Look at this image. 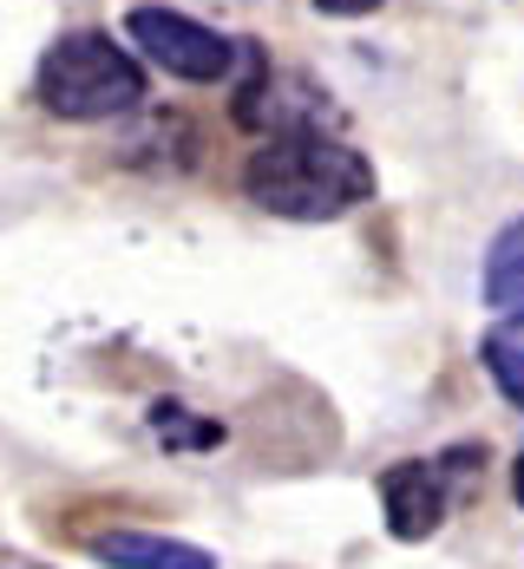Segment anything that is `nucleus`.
I'll list each match as a JSON object with an SVG mask.
<instances>
[{"label":"nucleus","mask_w":524,"mask_h":569,"mask_svg":"<svg viewBox=\"0 0 524 569\" xmlns=\"http://www.w3.org/2000/svg\"><path fill=\"white\" fill-rule=\"evenodd\" d=\"M380 0H315V13H328V20H360V13H374Z\"/></svg>","instance_id":"nucleus-9"},{"label":"nucleus","mask_w":524,"mask_h":569,"mask_svg":"<svg viewBox=\"0 0 524 569\" xmlns=\"http://www.w3.org/2000/svg\"><path fill=\"white\" fill-rule=\"evenodd\" d=\"M512 498L524 505V452H518V465H512Z\"/></svg>","instance_id":"nucleus-10"},{"label":"nucleus","mask_w":524,"mask_h":569,"mask_svg":"<svg viewBox=\"0 0 524 569\" xmlns=\"http://www.w3.org/2000/svg\"><path fill=\"white\" fill-rule=\"evenodd\" d=\"M243 190H249V203H263L269 217L328 223V217H348L354 203H367L374 171H367V158H360L354 144L328 138L322 124H295V131L263 138V151H256L249 171H243Z\"/></svg>","instance_id":"nucleus-1"},{"label":"nucleus","mask_w":524,"mask_h":569,"mask_svg":"<svg viewBox=\"0 0 524 569\" xmlns=\"http://www.w3.org/2000/svg\"><path fill=\"white\" fill-rule=\"evenodd\" d=\"M478 353H485V373L498 380V393L524 412V321H498Z\"/></svg>","instance_id":"nucleus-7"},{"label":"nucleus","mask_w":524,"mask_h":569,"mask_svg":"<svg viewBox=\"0 0 524 569\" xmlns=\"http://www.w3.org/2000/svg\"><path fill=\"white\" fill-rule=\"evenodd\" d=\"M485 308H498L505 321H524V217L505 223L485 249Z\"/></svg>","instance_id":"nucleus-6"},{"label":"nucleus","mask_w":524,"mask_h":569,"mask_svg":"<svg viewBox=\"0 0 524 569\" xmlns=\"http://www.w3.org/2000/svg\"><path fill=\"white\" fill-rule=\"evenodd\" d=\"M151 432H158V446H177V452H197V446H217L224 439V426L190 419V406H171V399L151 406Z\"/></svg>","instance_id":"nucleus-8"},{"label":"nucleus","mask_w":524,"mask_h":569,"mask_svg":"<svg viewBox=\"0 0 524 569\" xmlns=\"http://www.w3.org/2000/svg\"><path fill=\"white\" fill-rule=\"evenodd\" d=\"M380 505H387V530L401 537V543H419V537H433L439 530V517H446V485H439V465H387V478H380Z\"/></svg>","instance_id":"nucleus-4"},{"label":"nucleus","mask_w":524,"mask_h":569,"mask_svg":"<svg viewBox=\"0 0 524 569\" xmlns=\"http://www.w3.org/2000/svg\"><path fill=\"white\" fill-rule=\"evenodd\" d=\"M92 557L112 563V569H217L210 550L177 543V537H151V530H112V537H92Z\"/></svg>","instance_id":"nucleus-5"},{"label":"nucleus","mask_w":524,"mask_h":569,"mask_svg":"<svg viewBox=\"0 0 524 569\" xmlns=\"http://www.w3.org/2000/svg\"><path fill=\"white\" fill-rule=\"evenodd\" d=\"M33 92L53 118H72V124H92V118H118L145 106V72L138 59L118 47L112 33H66L47 47L40 72H33Z\"/></svg>","instance_id":"nucleus-2"},{"label":"nucleus","mask_w":524,"mask_h":569,"mask_svg":"<svg viewBox=\"0 0 524 569\" xmlns=\"http://www.w3.org/2000/svg\"><path fill=\"white\" fill-rule=\"evenodd\" d=\"M125 33H131V47H145L151 66H165L171 79H190V86H217L236 66V47L224 33H210L204 20L171 13V7H131Z\"/></svg>","instance_id":"nucleus-3"}]
</instances>
